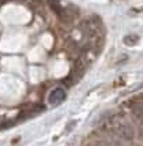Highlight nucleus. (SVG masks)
<instances>
[{
	"label": "nucleus",
	"mask_w": 143,
	"mask_h": 146,
	"mask_svg": "<svg viewBox=\"0 0 143 146\" xmlns=\"http://www.w3.org/2000/svg\"><path fill=\"white\" fill-rule=\"evenodd\" d=\"M65 99H66V91L62 87H55V88L51 90L50 95H48V102L51 105H58V104H62Z\"/></svg>",
	"instance_id": "obj_1"
},
{
	"label": "nucleus",
	"mask_w": 143,
	"mask_h": 146,
	"mask_svg": "<svg viewBox=\"0 0 143 146\" xmlns=\"http://www.w3.org/2000/svg\"><path fill=\"white\" fill-rule=\"evenodd\" d=\"M138 41H139V36H136V35H127L124 37V43L127 46H135Z\"/></svg>",
	"instance_id": "obj_2"
}]
</instances>
